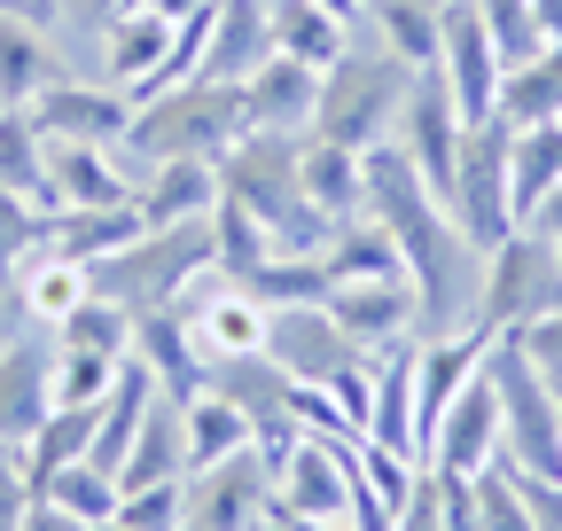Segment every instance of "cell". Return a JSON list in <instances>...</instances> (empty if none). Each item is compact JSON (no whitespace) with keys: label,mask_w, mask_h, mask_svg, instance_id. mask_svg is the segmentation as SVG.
Returning <instances> with one entry per match:
<instances>
[{"label":"cell","mask_w":562,"mask_h":531,"mask_svg":"<svg viewBox=\"0 0 562 531\" xmlns=\"http://www.w3.org/2000/svg\"><path fill=\"white\" fill-rule=\"evenodd\" d=\"M243 133H250V110L235 79H180L149 102H133L117 157L125 165H220Z\"/></svg>","instance_id":"1"},{"label":"cell","mask_w":562,"mask_h":531,"mask_svg":"<svg viewBox=\"0 0 562 531\" xmlns=\"http://www.w3.org/2000/svg\"><path fill=\"white\" fill-rule=\"evenodd\" d=\"M297 142H305V133H266V125H250L243 142L220 157V195H235V204L273 235V250H321V242L336 235V219L305 195Z\"/></svg>","instance_id":"2"},{"label":"cell","mask_w":562,"mask_h":531,"mask_svg":"<svg viewBox=\"0 0 562 531\" xmlns=\"http://www.w3.org/2000/svg\"><path fill=\"white\" fill-rule=\"evenodd\" d=\"M211 266H220V235H211V219H180V227H140L133 242H117L110 258L87 266V290L125 305L133 320L140 313H165L180 305Z\"/></svg>","instance_id":"3"},{"label":"cell","mask_w":562,"mask_h":531,"mask_svg":"<svg viewBox=\"0 0 562 531\" xmlns=\"http://www.w3.org/2000/svg\"><path fill=\"white\" fill-rule=\"evenodd\" d=\"M414 94V63H398L383 39H360V24H351L344 55L321 71V102H313V125L321 142H344V149H375L398 133V110Z\"/></svg>","instance_id":"4"},{"label":"cell","mask_w":562,"mask_h":531,"mask_svg":"<svg viewBox=\"0 0 562 531\" xmlns=\"http://www.w3.org/2000/svg\"><path fill=\"white\" fill-rule=\"evenodd\" d=\"M539 313H562V250L531 227H516L508 242L484 250L476 274V328L484 337H516Z\"/></svg>","instance_id":"5"},{"label":"cell","mask_w":562,"mask_h":531,"mask_svg":"<svg viewBox=\"0 0 562 531\" xmlns=\"http://www.w3.org/2000/svg\"><path fill=\"white\" fill-rule=\"evenodd\" d=\"M508 142H516V125H508V117L461 125V157H453L446 212L461 219V235H469L476 250H492V242H508V235H516V195H508Z\"/></svg>","instance_id":"6"},{"label":"cell","mask_w":562,"mask_h":531,"mask_svg":"<svg viewBox=\"0 0 562 531\" xmlns=\"http://www.w3.org/2000/svg\"><path fill=\"white\" fill-rule=\"evenodd\" d=\"M273 485H281V470L258 445L211 461V470H188L180 477V531H258L273 516Z\"/></svg>","instance_id":"7"},{"label":"cell","mask_w":562,"mask_h":531,"mask_svg":"<svg viewBox=\"0 0 562 531\" xmlns=\"http://www.w3.org/2000/svg\"><path fill=\"white\" fill-rule=\"evenodd\" d=\"M203 391H220L227 407L250 422V445L273 461H290V445L305 438L297 430V383L281 375V360L273 352H235V360H211V375H203Z\"/></svg>","instance_id":"8"},{"label":"cell","mask_w":562,"mask_h":531,"mask_svg":"<svg viewBox=\"0 0 562 531\" xmlns=\"http://www.w3.org/2000/svg\"><path fill=\"white\" fill-rule=\"evenodd\" d=\"M438 79L461 110V125H484V117H501V79H508V63L501 47H492L484 16H476V0H446V32H438Z\"/></svg>","instance_id":"9"},{"label":"cell","mask_w":562,"mask_h":531,"mask_svg":"<svg viewBox=\"0 0 562 531\" xmlns=\"http://www.w3.org/2000/svg\"><path fill=\"white\" fill-rule=\"evenodd\" d=\"M180 313V328H188V344L203 352V375H211V360H235V352H266V305L243 290V282H227L220 266L172 305Z\"/></svg>","instance_id":"10"},{"label":"cell","mask_w":562,"mask_h":531,"mask_svg":"<svg viewBox=\"0 0 562 531\" xmlns=\"http://www.w3.org/2000/svg\"><path fill=\"white\" fill-rule=\"evenodd\" d=\"M266 352L281 360V375L290 383H336V375H351V368H368V352L336 328V313L328 305H273L266 313Z\"/></svg>","instance_id":"11"},{"label":"cell","mask_w":562,"mask_h":531,"mask_svg":"<svg viewBox=\"0 0 562 531\" xmlns=\"http://www.w3.org/2000/svg\"><path fill=\"white\" fill-rule=\"evenodd\" d=\"M63 79V47L47 0H0V110H24Z\"/></svg>","instance_id":"12"},{"label":"cell","mask_w":562,"mask_h":531,"mask_svg":"<svg viewBox=\"0 0 562 531\" xmlns=\"http://www.w3.org/2000/svg\"><path fill=\"white\" fill-rule=\"evenodd\" d=\"M32 125L47 133V142H94V149H117L125 142V125H133V94L125 87H94V79H55L47 94L24 102Z\"/></svg>","instance_id":"13"},{"label":"cell","mask_w":562,"mask_h":531,"mask_svg":"<svg viewBox=\"0 0 562 531\" xmlns=\"http://www.w3.org/2000/svg\"><path fill=\"white\" fill-rule=\"evenodd\" d=\"M328 313H336V328H344V337L360 344L368 360L391 352V344H406V337H422V297H414L406 274H383V282H336V290H328Z\"/></svg>","instance_id":"14"},{"label":"cell","mask_w":562,"mask_h":531,"mask_svg":"<svg viewBox=\"0 0 562 531\" xmlns=\"http://www.w3.org/2000/svg\"><path fill=\"white\" fill-rule=\"evenodd\" d=\"M391 142L406 149V165L430 180L438 195L453 188V157H461V110H453V94H446V79H438V63L430 71H414V94H406V110H398V133Z\"/></svg>","instance_id":"15"},{"label":"cell","mask_w":562,"mask_h":531,"mask_svg":"<svg viewBox=\"0 0 562 531\" xmlns=\"http://www.w3.org/2000/svg\"><path fill=\"white\" fill-rule=\"evenodd\" d=\"M422 461H430L438 477H453V485L484 477L492 461H501V398H492L484 375L453 398L446 415H438V430H430V445H422Z\"/></svg>","instance_id":"16"},{"label":"cell","mask_w":562,"mask_h":531,"mask_svg":"<svg viewBox=\"0 0 562 531\" xmlns=\"http://www.w3.org/2000/svg\"><path fill=\"white\" fill-rule=\"evenodd\" d=\"M360 445V438H351ZM351 445L328 438H297L273 485V516H313V523H344L351 516Z\"/></svg>","instance_id":"17"},{"label":"cell","mask_w":562,"mask_h":531,"mask_svg":"<svg viewBox=\"0 0 562 531\" xmlns=\"http://www.w3.org/2000/svg\"><path fill=\"white\" fill-rule=\"evenodd\" d=\"M102 204H133V165L94 142H47L40 212H102Z\"/></svg>","instance_id":"18"},{"label":"cell","mask_w":562,"mask_h":531,"mask_svg":"<svg viewBox=\"0 0 562 531\" xmlns=\"http://www.w3.org/2000/svg\"><path fill=\"white\" fill-rule=\"evenodd\" d=\"M47 360H55V337H47V328H24V337L0 352V445H24V438L55 415Z\"/></svg>","instance_id":"19"},{"label":"cell","mask_w":562,"mask_h":531,"mask_svg":"<svg viewBox=\"0 0 562 531\" xmlns=\"http://www.w3.org/2000/svg\"><path fill=\"white\" fill-rule=\"evenodd\" d=\"M165 55H172V16H157L149 0H133L125 16L102 24V71H110V87H125L133 102L157 87Z\"/></svg>","instance_id":"20"},{"label":"cell","mask_w":562,"mask_h":531,"mask_svg":"<svg viewBox=\"0 0 562 531\" xmlns=\"http://www.w3.org/2000/svg\"><path fill=\"white\" fill-rule=\"evenodd\" d=\"M313 102H321V71H313V63H297V55H281V47L243 79V110H250V125H266V133H305V125H313Z\"/></svg>","instance_id":"21"},{"label":"cell","mask_w":562,"mask_h":531,"mask_svg":"<svg viewBox=\"0 0 562 531\" xmlns=\"http://www.w3.org/2000/svg\"><path fill=\"white\" fill-rule=\"evenodd\" d=\"M211 204H220V165H133V212H140V227L211 219Z\"/></svg>","instance_id":"22"},{"label":"cell","mask_w":562,"mask_h":531,"mask_svg":"<svg viewBox=\"0 0 562 531\" xmlns=\"http://www.w3.org/2000/svg\"><path fill=\"white\" fill-rule=\"evenodd\" d=\"M188 477V430H180V398L172 391H149V407H140V430L117 461V493L133 485H172Z\"/></svg>","instance_id":"23"},{"label":"cell","mask_w":562,"mask_h":531,"mask_svg":"<svg viewBox=\"0 0 562 531\" xmlns=\"http://www.w3.org/2000/svg\"><path fill=\"white\" fill-rule=\"evenodd\" d=\"M266 55H273L266 0H211V47H203V79H235V87H243Z\"/></svg>","instance_id":"24"},{"label":"cell","mask_w":562,"mask_h":531,"mask_svg":"<svg viewBox=\"0 0 562 531\" xmlns=\"http://www.w3.org/2000/svg\"><path fill=\"white\" fill-rule=\"evenodd\" d=\"M133 360L149 368V375H157V391H172L180 407L203 391V352L188 344V328H180V313H172V305L133 320Z\"/></svg>","instance_id":"25"},{"label":"cell","mask_w":562,"mask_h":531,"mask_svg":"<svg viewBox=\"0 0 562 531\" xmlns=\"http://www.w3.org/2000/svg\"><path fill=\"white\" fill-rule=\"evenodd\" d=\"M297 172H305V195L344 227V219H368V195H360V149L344 142H321V133H305L297 142Z\"/></svg>","instance_id":"26"},{"label":"cell","mask_w":562,"mask_h":531,"mask_svg":"<svg viewBox=\"0 0 562 531\" xmlns=\"http://www.w3.org/2000/svg\"><path fill=\"white\" fill-rule=\"evenodd\" d=\"M133 235H140V212H133V204H102V212H47V219H40V250L79 258V266L110 258V250H117V242H133Z\"/></svg>","instance_id":"27"},{"label":"cell","mask_w":562,"mask_h":531,"mask_svg":"<svg viewBox=\"0 0 562 531\" xmlns=\"http://www.w3.org/2000/svg\"><path fill=\"white\" fill-rule=\"evenodd\" d=\"M360 16H368V32H375L398 63H414V71H430V63H438L446 0H360Z\"/></svg>","instance_id":"28"},{"label":"cell","mask_w":562,"mask_h":531,"mask_svg":"<svg viewBox=\"0 0 562 531\" xmlns=\"http://www.w3.org/2000/svg\"><path fill=\"white\" fill-rule=\"evenodd\" d=\"M266 24H273V47L313 63V71H328L344 55V39H351V24L336 9H321V0H266Z\"/></svg>","instance_id":"29"},{"label":"cell","mask_w":562,"mask_h":531,"mask_svg":"<svg viewBox=\"0 0 562 531\" xmlns=\"http://www.w3.org/2000/svg\"><path fill=\"white\" fill-rule=\"evenodd\" d=\"M501 117H508V125H554V117H562V39H547L539 55L508 63Z\"/></svg>","instance_id":"30"},{"label":"cell","mask_w":562,"mask_h":531,"mask_svg":"<svg viewBox=\"0 0 562 531\" xmlns=\"http://www.w3.org/2000/svg\"><path fill=\"white\" fill-rule=\"evenodd\" d=\"M16 297H24V320L32 328H55L70 305L87 297V266L79 258H55V250H32L24 274H16Z\"/></svg>","instance_id":"31"},{"label":"cell","mask_w":562,"mask_h":531,"mask_svg":"<svg viewBox=\"0 0 562 531\" xmlns=\"http://www.w3.org/2000/svg\"><path fill=\"white\" fill-rule=\"evenodd\" d=\"M554 180H562V117H554V125H516V142H508V195H516V227H524V212L539 204Z\"/></svg>","instance_id":"32"},{"label":"cell","mask_w":562,"mask_h":531,"mask_svg":"<svg viewBox=\"0 0 562 531\" xmlns=\"http://www.w3.org/2000/svg\"><path fill=\"white\" fill-rule=\"evenodd\" d=\"M87 453H94V407H55V415L24 438V477H32V493H40L55 470L87 461Z\"/></svg>","instance_id":"33"},{"label":"cell","mask_w":562,"mask_h":531,"mask_svg":"<svg viewBox=\"0 0 562 531\" xmlns=\"http://www.w3.org/2000/svg\"><path fill=\"white\" fill-rule=\"evenodd\" d=\"M321 258H328V274H336V282H383V274H406L398 242H391L375 219H344V227L321 242Z\"/></svg>","instance_id":"34"},{"label":"cell","mask_w":562,"mask_h":531,"mask_svg":"<svg viewBox=\"0 0 562 531\" xmlns=\"http://www.w3.org/2000/svg\"><path fill=\"white\" fill-rule=\"evenodd\" d=\"M180 430H188V470H211V461H227V453L250 445V422L227 407L220 391H195L180 407Z\"/></svg>","instance_id":"35"},{"label":"cell","mask_w":562,"mask_h":531,"mask_svg":"<svg viewBox=\"0 0 562 531\" xmlns=\"http://www.w3.org/2000/svg\"><path fill=\"white\" fill-rule=\"evenodd\" d=\"M125 360H133V352H125ZM125 360H117V352H79V344H55V360H47V398H55V407H102Z\"/></svg>","instance_id":"36"},{"label":"cell","mask_w":562,"mask_h":531,"mask_svg":"<svg viewBox=\"0 0 562 531\" xmlns=\"http://www.w3.org/2000/svg\"><path fill=\"white\" fill-rule=\"evenodd\" d=\"M47 337H55V344H79V352H117V360H125V352H133V313L87 290L79 305H70V313L47 328Z\"/></svg>","instance_id":"37"},{"label":"cell","mask_w":562,"mask_h":531,"mask_svg":"<svg viewBox=\"0 0 562 531\" xmlns=\"http://www.w3.org/2000/svg\"><path fill=\"white\" fill-rule=\"evenodd\" d=\"M32 500H55V508L79 516V523H110V516H117V477L87 453V461H70V470H55Z\"/></svg>","instance_id":"38"},{"label":"cell","mask_w":562,"mask_h":531,"mask_svg":"<svg viewBox=\"0 0 562 531\" xmlns=\"http://www.w3.org/2000/svg\"><path fill=\"white\" fill-rule=\"evenodd\" d=\"M0 188L32 195V204L47 188V133L32 125V110H0Z\"/></svg>","instance_id":"39"},{"label":"cell","mask_w":562,"mask_h":531,"mask_svg":"<svg viewBox=\"0 0 562 531\" xmlns=\"http://www.w3.org/2000/svg\"><path fill=\"white\" fill-rule=\"evenodd\" d=\"M211 235H220V274H227V282H243L250 266L273 258V235L235 204V195H220V204H211Z\"/></svg>","instance_id":"40"},{"label":"cell","mask_w":562,"mask_h":531,"mask_svg":"<svg viewBox=\"0 0 562 531\" xmlns=\"http://www.w3.org/2000/svg\"><path fill=\"white\" fill-rule=\"evenodd\" d=\"M476 16H484L492 47H501V63H524V55L547 47V24H539L531 0H476Z\"/></svg>","instance_id":"41"},{"label":"cell","mask_w":562,"mask_h":531,"mask_svg":"<svg viewBox=\"0 0 562 531\" xmlns=\"http://www.w3.org/2000/svg\"><path fill=\"white\" fill-rule=\"evenodd\" d=\"M476 531H539V523H531V500H524V485H516L508 461H492V470L476 477Z\"/></svg>","instance_id":"42"},{"label":"cell","mask_w":562,"mask_h":531,"mask_svg":"<svg viewBox=\"0 0 562 531\" xmlns=\"http://www.w3.org/2000/svg\"><path fill=\"white\" fill-rule=\"evenodd\" d=\"M40 204L32 195H16V188H0V282H16L24 274V258L40 250Z\"/></svg>","instance_id":"43"},{"label":"cell","mask_w":562,"mask_h":531,"mask_svg":"<svg viewBox=\"0 0 562 531\" xmlns=\"http://www.w3.org/2000/svg\"><path fill=\"white\" fill-rule=\"evenodd\" d=\"M117 523H133V531H180V477H172V485H133V493H117Z\"/></svg>","instance_id":"44"},{"label":"cell","mask_w":562,"mask_h":531,"mask_svg":"<svg viewBox=\"0 0 562 531\" xmlns=\"http://www.w3.org/2000/svg\"><path fill=\"white\" fill-rule=\"evenodd\" d=\"M32 516V477H24V445H0V531H24Z\"/></svg>","instance_id":"45"},{"label":"cell","mask_w":562,"mask_h":531,"mask_svg":"<svg viewBox=\"0 0 562 531\" xmlns=\"http://www.w3.org/2000/svg\"><path fill=\"white\" fill-rule=\"evenodd\" d=\"M516 344H524V360H531L547 383H562V313H539L531 328H516Z\"/></svg>","instance_id":"46"},{"label":"cell","mask_w":562,"mask_h":531,"mask_svg":"<svg viewBox=\"0 0 562 531\" xmlns=\"http://www.w3.org/2000/svg\"><path fill=\"white\" fill-rule=\"evenodd\" d=\"M391 531H446V493L430 477V461H422V477H414V493H406V508H398Z\"/></svg>","instance_id":"47"},{"label":"cell","mask_w":562,"mask_h":531,"mask_svg":"<svg viewBox=\"0 0 562 531\" xmlns=\"http://www.w3.org/2000/svg\"><path fill=\"white\" fill-rule=\"evenodd\" d=\"M133 0H47V16L55 24H79V32H102L110 16H125Z\"/></svg>","instance_id":"48"},{"label":"cell","mask_w":562,"mask_h":531,"mask_svg":"<svg viewBox=\"0 0 562 531\" xmlns=\"http://www.w3.org/2000/svg\"><path fill=\"white\" fill-rule=\"evenodd\" d=\"M524 227H531V235H547V242H562V180H554V188L539 195V204L524 212Z\"/></svg>","instance_id":"49"},{"label":"cell","mask_w":562,"mask_h":531,"mask_svg":"<svg viewBox=\"0 0 562 531\" xmlns=\"http://www.w3.org/2000/svg\"><path fill=\"white\" fill-rule=\"evenodd\" d=\"M24 328H32V320H24V297H16V282H0V352H9V344L24 337Z\"/></svg>","instance_id":"50"},{"label":"cell","mask_w":562,"mask_h":531,"mask_svg":"<svg viewBox=\"0 0 562 531\" xmlns=\"http://www.w3.org/2000/svg\"><path fill=\"white\" fill-rule=\"evenodd\" d=\"M24 531H94V523H79L70 508H55V500H32V516H24Z\"/></svg>","instance_id":"51"},{"label":"cell","mask_w":562,"mask_h":531,"mask_svg":"<svg viewBox=\"0 0 562 531\" xmlns=\"http://www.w3.org/2000/svg\"><path fill=\"white\" fill-rule=\"evenodd\" d=\"M149 9H157V16H172V24H180V16H195V9H211V0H149Z\"/></svg>","instance_id":"52"},{"label":"cell","mask_w":562,"mask_h":531,"mask_svg":"<svg viewBox=\"0 0 562 531\" xmlns=\"http://www.w3.org/2000/svg\"><path fill=\"white\" fill-rule=\"evenodd\" d=\"M539 9V24H547V39H562V0H531Z\"/></svg>","instance_id":"53"},{"label":"cell","mask_w":562,"mask_h":531,"mask_svg":"<svg viewBox=\"0 0 562 531\" xmlns=\"http://www.w3.org/2000/svg\"><path fill=\"white\" fill-rule=\"evenodd\" d=\"M281 531H351V523H313V516H281Z\"/></svg>","instance_id":"54"},{"label":"cell","mask_w":562,"mask_h":531,"mask_svg":"<svg viewBox=\"0 0 562 531\" xmlns=\"http://www.w3.org/2000/svg\"><path fill=\"white\" fill-rule=\"evenodd\" d=\"M321 9H336L344 24H360V0H321Z\"/></svg>","instance_id":"55"},{"label":"cell","mask_w":562,"mask_h":531,"mask_svg":"<svg viewBox=\"0 0 562 531\" xmlns=\"http://www.w3.org/2000/svg\"><path fill=\"white\" fill-rule=\"evenodd\" d=\"M94 531H133V523H117V516H110V523H94Z\"/></svg>","instance_id":"56"},{"label":"cell","mask_w":562,"mask_h":531,"mask_svg":"<svg viewBox=\"0 0 562 531\" xmlns=\"http://www.w3.org/2000/svg\"><path fill=\"white\" fill-rule=\"evenodd\" d=\"M258 531H281V516H266V523H258Z\"/></svg>","instance_id":"57"},{"label":"cell","mask_w":562,"mask_h":531,"mask_svg":"<svg viewBox=\"0 0 562 531\" xmlns=\"http://www.w3.org/2000/svg\"><path fill=\"white\" fill-rule=\"evenodd\" d=\"M554 398H562V383H554Z\"/></svg>","instance_id":"58"},{"label":"cell","mask_w":562,"mask_h":531,"mask_svg":"<svg viewBox=\"0 0 562 531\" xmlns=\"http://www.w3.org/2000/svg\"><path fill=\"white\" fill-rule=\"evenodd\" d=\"M554 250H562V242H554Z\"/></svg>","instance_id":"59"}]
</instances>
